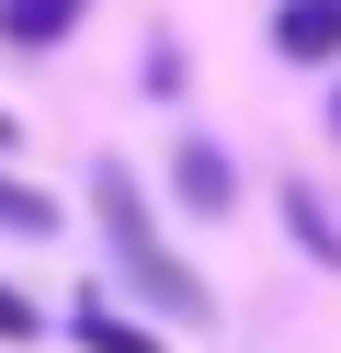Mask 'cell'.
Listing matches in <instances>:
<instances>
[{"label": "cell", "mask_w": 341, "mask_h": 353, "mask_svg": "<svg viewBox=\"0 0 341 353\" xmlns=\"http://www.w3.org/2000/svg\"><path fill=\"white\" fill-rule=\"evenodd\" d=\"M91 216H103L114 262H125V285H136L148 307H171V319H205V285L182 274L171 251H159V228H148V194H136V171H125V160H103V171H91Z\"/></svg>", "instance_id": "6da1fadb"}, {"label": "cell", "mask_w": 341, "mask_h": 353, "mask_svg": "<svg viewBox=\"0 0 341 353\" xmlns=\"http://www.w3.org/2000/svg\"><path fill=\"white\" fill-rule=\"evenodd\" d=\"M273 46L285 57H341V0H285L273 12Z\"/></svg>", "instance_id": "7a4b0ae2"}, {"label": "cell", "mask_w": 341, "mask_h": 353, "mask_svg": "<svg viewBox=\"0 0 341 353\" xmlns=\"http://www.w3.org/2000/svg\"><path fill=\"white\" fill-rule=\"evenodd\" d=\"M80 12H91V0H0V46H23V57H34V46H57Z\"/></svg>", "instance_id": "3957f363"}, {"label": "cell", "mask_w": 341, "mask_h": 353, "mask_svg": "<svg viewBox=\"0 0 341 353\" xmlns=\"http://www.w3.org/2000/svg\"><path fill=\"white\" fill-rule=\"evenodd\" d=\"M171 183H182V205H205V216H216L227 194H239V183H227V160H216V148H205V137H194V148H182V160H171Z\"/></svg>", "instance_id": "277c9868"}, {"label": "cell", "mask_w": 341, "mask_h": 353, "mask_svg": "<svg viewBox=\"0 0 341 353\" xmlns=\"http://www.w3.org/2000/svg\"><path fill=\"white\" fill-rule=\"evenodd\" d=\"M68 330H80V353H159L148 330H136V319H114L103 296H91V307H80V319H68Z\"/></svg>", "instance_id": "5b68a950"}, {"label": "cell", "mask_w": 341, "mask_h": 353, "mask_svg": "<svg viewBox=\"0 0 341 353\" xmlns=\"http://www.w3.org/2000/svg\"><path fill=\"white\" fill-rule=\"evenodd\" d=\"M0 228H23V239H45V228H57V205H45L34 183H12V171H0Z\"/></svg>", "instance_id": "8992f818"}, {"label": "cell", "mask_w": 341, "mask_h": 353, "mask_svg": "<svg viewBox=\"0 0 341 353\" xmlns=\"http://www.w3.org/2000/svg\"><path fill=\"white\" fill-rule=\"evenodd\" d=\"M0 342H34V307H23L12 285H0Z\"/></svg>", "instance_id": "52a82bcc"}]
</instances>
